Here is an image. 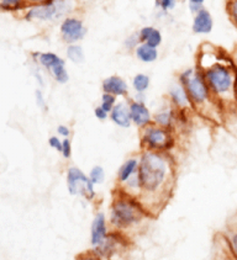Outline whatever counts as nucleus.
Here are the masks:
<instances>
[{
    "mask_svg": "<svg viewBox=\"0 0 237 260\" xmlns=\"http://www.w3.org/2000/svg\"><path fill=\"white\" fill-rule=\"evenodd\" d=\"M138 159L140 200L155 217L172 196L177 178V166L170 153L142 151Z\"/></svg>",
    "mask_w": 237,
    "mask_h": 260,
    "instance_id": "1",
    "label": "nucleus"
},
{
    "mask_svg": "<svg viewBox=\"0 0 237 260\" xmlns=\"http://www.w3.org/2000/svg\"><path fill=\"white\" fill-rule=\"evenodd\" d=\"M195 67L203 74L213 96L224 111L237 106V71L233 67L230 53L205 42L199 48Z\"/></svg>",
    "mask_w": 237,
    "mask_h": 260,
    "instance_id": "2",
    "label": "nucleus"
},
{
    "mask_svg": "<svg viewBox=\"0 0 237 260\" xmlns=\"http://www.w3.org/2000/svg\"><path fill=\"white\" fill-rule=\"evenodd\" d=\"M151 218H153L152 213L140 199L129 195L118 187L114 190L108 216L111 230L130 236V233L140 230Z\"/></svg>",
    "mask_w": 237,
    "mask_h": 260,
    "instance_id": "3",
    "label": "nucleus"
},
{
    "mask_svg": "<svg viewBox=\"0 0 237 260\" xmlns=\"http://www.w3.org/2000/svg\"><path fill=\"white\" fill-rule=\"evenodd\" d=\"M178 83L186 89L193 111L198 112L212 122L222 123L224 110L213 96L203 74L198 68L189 67L182 71L178 76Z\"/></svg>",
    "mask_w": 237,
    "mask_h": 260,
    "instance_id": "4",
    "label": "nucleus"
},
{
    "mask_svg": "<svg viewBox=\"0 0 237 260\" xmlns=\"http://www.w3.org/2000/svg\"><path fill=\"white\" fill-rule=\"evenodd\" d=\"M177 132L151 123L141 129L140 146L142 151L170 153L177 147Z\"/></svg>",
    "mask_w": 237,
    "mask_h": 260,
    "instance_id": "5",
    "label": "nucleus"
},
{
    "mask_svg": "<svg viewBox=\"0 0 237 260\" xmlns=\"http://www.w3.org/2000/svg\"><path fill=\"white\" fill-rule=\"evenodd\" d=\"M131 247V238L126 233L111 230L108 237L98 247L92 248V252L102 260H121L124 254Z\"/></svg>",
    "mask_w": 237,
    "mask_h": 260,
    "instance_id": "6",
    "label": "nucleus"
},
{
    "mask_svg": "<svg viewBox=\"0 0 237 260\" xmlns=\"http://www.w3.org/2000/svg\"><path fill=\"white\" fill-rule=\"evenodd\" d=\"M76 7L74 0H50L45 4L34 5L26 14L27 20L53 21L67 15Z\"/></svg>",
    "mask_w": 237,
    "mask_h": 260,
    "instance_id": "7",
    "label": "nucleus"
},
{
    "mask_svg": "<svg viewBox=\"0 0 237 260\" xmlns=\"http://www.w3.org/2000/svg\"><path fill=\"white\" fill-rule=\"evenodd\" d=\"M66 185L69 195L82 196L86 201H94L97 198L95 185L92 183L88 174L76 166H71L67 169Z\"/></svg>",
    "mask_w": 237,
    "mask_h": 260,
    "instance_id": "8",
    "label": "nucleus"
},
{
    "mask_svg": "<svg viewBox=\"0 0 237 260\" xmlns=\"http://www.w3.org/2000/svg\"><path fill=\"white\" fill-rule=\"evenodd\" d=\"M60 34L63 42L68 45H74L82 41L86 35L84 22L76 16L65 17L60 26Z\"/></svg>",
    "mask_w": 237,
    "mask_h": 260,
    "instance_id": "9",
    "label": "nucleus"
},
{
    "mask_svg": "<svg viewBox=\"0 0 237 260\" xmlns=\"http://www.w3.org/2000/svg\"><path fill=\"white\" fill-rule=\"evenodd\" d=\"M129 109L132 125H135L137 128L142 129L153 123V114L144 101L136 100L132 98L131 100H129Z\"/></svg>",
    "mask_w": 237,
    "mask_h": 260,
    "instance_id": "10",
    "label": "nucleus"
},
{
    "mask_svg": "<svg viewBox=\"0 0 237 260\" xmlns=\"http://www.w3.org/2000/svg\"><path fill=\"white\" fill-rule=\"evenodd\" d=\"M110 224H109L108 216L104 212H98L93 217L91 224V233H89V243L92 248L98 247L104 239L110 233Z\"/></svg>",
    "mask_w": 237,
    "mask_h": 260,
    "instance_id": "11",
    "label": "nucleus"
},
{
    "mask_svg": "<svg viewBox=\"0 0 237 260\" xmlns=\"http://www.w3.org/2000/svg\"><path fill=\"white\" fill-rule=\"evenodd\" d=\"M167 96H168V103L177 110H190L192 109V104H190L189 98L184 89L183 85H181L179 83H173L169 86L168 91H167Z\"/></svg>",
    "mask_w": 237,
    "mask_h": 260,
    "instance_id": "12",
    "label": "nucleus"
},
{
    "mask_svg": "<svg viewBox=\"0 0 237 260\" xmlns=\"http://www.w3.org/2000/svg\"><path fill=\"white\" fill-rule=\"evenodd\" d=\"M153 123L177 132V110L168 104L153 114Z\"/></svg>",
    "mask_w": 237,
    "mask_h": 260,
    "instance_id": "13",
    "label": "nucleus"
},
{
    "mask_svg": "<svg viewBox=\"0 0 237 260\" xmlns=\"http://www.w3.org/2000/svg\"><path fill=\"white\" fill-rule=\"evenodd\" d=\"M102 89L103 92H108L116 98H126L129 95V84L123 77L116 74L106 77L102 83Z\"/></svg>",
    "mask_w": 237,
    "mask_h": 260,
    "instance_id": "14",
    "label": "nucleus"
},
{
    "mask_svg": "<svg viewBox=\"0 0 237 260\" xmlns=\"http://www.w3.org/2000/svg\"><path fill=\"white\" fill-rule=\"evenodd\" d=\"M109 118H110L114 125L120 127V128H130L132 126V122L131 117H130L129 101H117L116 105L111 110Z\"/></svg>",
    "mask_w": 237,
    "mask_h": 260,
    "instance_id": "15",
    "label": "nucleus"
},
{
    "mask_svg": "<svg viewBox=\"0 0 237 260\" xmlns=\"http://www.w3.org/2000/svg\"><path fill=\"white\" fill-rule=\"evenodd\" d=\"M214 28V19L206 9H201L194 15L192 30L195 35H209Z\"/></svg>",
    "mask_w": 237,
    "mask_h": 260,
    "instance_id": "16",
    "label": "nucleus"
},
{
    "mask_svg": "<svg viewBox=\"0 0 237 260\" xmlns=\"http://www.w3.org/2000/svg\"><path fill=\"white\" fill-rule=\"evenodd\" d=\"M138 166H140V159L138 157H130L124 161L120 166V168L117 169L116 174V181L117 186L125 184L127 180L135 176L138 173Z\"/></svg>",
    "mask_w": 237,
    "mask_h": 260,
    "instance_id": "17",
    "label": "nucleus"
},
{
    "mask_svg": "<svg viewBox=\"0 0 237 260\" xmlns=\"http://www.w3.org/2000/svg\"><path fill=\"white\" fill-rule=\"evenodd\" d=\"M137 35L141 43L150 46V47L157 48V50L163 41L162 32L155 26H143L142 28H140Z\"/></svg>",
    "mask_w": 237,
    "mask_h": 260,
    "instance_id": "18",
    "label": "nucleus"
},
{
    "mask_svg": "<svg viewBox=\"0 0 237 260\" xmlns=\"http://www.w3.org/2000/svg\"><path fill=\"white\" fill-rule=\"evenodd\" d=\"M33 56L34 58L37 60V63H39L42 68L47 69L48 72H50L52 68L56 67V66L66 62L62 57H60L58 54L54 53V52H36Z\"/></svg>",
    "mask_w": 237,
    "mask_h": 260,
    "instance_id": "19",
    "label": "nucleus"
},
{
    "mask_svg": "<svg viewBox=\"0 0 237 260\" xmlns=\"http://www.w3.org/2000/svg\"><path fill=\"white\" fill-rule=\"evenodd\" d=\"M134 54L136 58L140 60L141 63H144V64L155 63L156 60L158 59V56H160L157 48L150 47V46L143 45V43H141V45L136 48Z\"/></svg>",
    "mask_w": 237,
    "mask_h": 260,
    "instance_id": "20",
    "label": "nucleus"
},
{
    "mask_svg": "<svg viewBox=\"0 0 237 260\" xmlns=\"http://www.w3.org/2000/svg\"><path fill=\"white\" fill-rule=\"evenodd\" d=\"M66 57L68 60H71L74 64H82L85 60L84 48L79 43H74V45H68L66 48Z\"/></svg>",
    "mask_w": 237,
    "mask_h": 260,
    "instance_id": "21",
    "label": "nucleus"
},
{
    "mask_svg": "<svg viewBox=\"0 0 237 260\" xmlns=\"http://www.w3.org/2000/svg\"><path fill=\"white\" fill-rule=\"evenodd\" d=\"M222 125L226 127L227 131L237 140V106L224 111Z\"/></svg>",
    "mask_w": 237,
    "mask_h": 260,
    "instance_id": "22",
    "label": "nucleus"
},
{
    "mask_svg": "<svg viewBox=\"0 0 237 260\" xmlns=\"http://www.w3.org/2000/svg\"><path fill=\"white\" fill-rule=\"evenodd\" d=\"M131 85L136 94H144L151 85V78L146 73H137L132 78Z\"/></svg>",
    "mask_w": 237,
    "mask_h": 260,
    "instance_id": "23",
    "label": "nucleus"
},
{
    "mask_svg": "<svg viewBox=\"0 0 237 260\" xmlns=\"http://www.w3.org/2000/svg\"><path fill=\"white\" fill-rule=\"evenodd\" d=\"M225 238H226V244L230 256L233 260H237V226L230 227Z\"/></svg>",
    "mask_w": 237,
    "mask_h": 260,
    "instance_id": "24",
    "label": "nucleus"
},
{
    "mask_svg": "<svg viewBox=\"0 0 237 260\" xmlns=\"http://www.w3.org/2000/svg\"><path fill=\"white\" fill-rule=\"evenodd\" d=\"M50 73L52 78H53L58 84H67L69 82V73L67 71V67H66V62L61 63V64L52 68Z\"/></svg>",
    "mask_w": 237,
    "mask_h": 260,
    "instance_id": "25",
    "label": "nucleus"
},
{
    "mask_svg": "<svg viewBox=\"0 0 237 260\" xmlns=\"http://www.w3.org/2000/svg\"><path fill=\"white\" fill-rule=\"evenodd\" d=\"M88 176L94 185H100L105 180V170L102 166H94L89 172Z\"/></svg>",
    "mask_w": 237,
    "mask_h": 260,
    "instance_id": "26",
    "label": "nucleus"
},
{
    "mask_svg": "<svg viewBox=\"0 0 237 260\" xmlns=\"http://www.w3.org/2000/svg\"><path fill=\"white\" fill-rule=\"evenodd\" d=\"M117 104V98L114 96V95L108 94V92H103L102 98H100V104L99 105L105 110L106 112L110 114L111 110L114 109V106Z\"/></svg>",
    "mask_w": 237,
    "mask_h": 260,
    "instance_id": "27",
    "label": "nucleus"
},
{
    "mask_svg": "<svg viewBox=\"0 0 237 260\" xmlns=\"http://www.w3.org/2000/svg\"><path fill=\"white\" fill-rule=\"evenodd\" d=\"M140 45L141 42H140V39H138L137 32L130 35L125 41H124V47H125V50L129 52H135L136 48H137Z\"/></svg>",
    "mask_w": 237,
    "mask_h": 260,
    "instance_id": "28",
    "label": "nucleus"
},
{
    "mask_svg": "<svg viewBox=\"0 0 237 260\" xmlns=\"http://www.w3.org/2000/svg\"><path fill=\"white\" fill-rule=\"evenodd\" d=\"M24 4V0H0V8L4 10H17Z\"/></svg>",
    "mask_w": 237,
    "mask_h": 260,
    "instance_id": "29",
    "label": "nucleus"
},
{
    "mask_svg": "<svg viewBox=\"0 0 237 260\" xmlns=\"http://www.w3.org/2000/svg\"><path fill=\"white\" fill-rule=\"evenodd\" d=\"M226 10L230 16V20L237 27V0H227Z\"/></svg>",
    "mask_w": 237,
    "mask_h": 260,
    "instance_id": "30",
    "label": "nucleus"
},
{
    "mask_svg": "<svg viewBox=\"0 0 237 260\" xmlns=\"http://www.w3.org/2000/svg\"><path fill=\"white\" fill-rule=\"evenodd\" d=\"M62 157L65 159H71L72 154H73V146H72L71 138H63L62 143V152H61Z\"/></svg>",
    "mask_w": 237,
    "mask_h": 260,
    "instance_id": "31",
    "label": "nucleus"
},
{
    "mask_svg": "<svg viewBox=\"0 0 237 260\" xmlns=\"http://www.w3.org/2000/svg\"><path fill=\"white\" fill-rule=\"evenodd\" d=\"M177 0H157V7L162 9V11H170L175 8Z\"/></svg>",
    "mask_w": 237,
    "mask_h": 260,
    "instance_id": "32",
    "label": "nucleus"
},
{
    "mask_svg": "<svg viewBox=\"0 0 237 260\" xmlns=\"http://www.w3.org/2000/svg\"><path fill=\"white\" fill-rule=\"evenodd\" d=\"M62 143L63 140H61L60 136H52V137H50V140H48V144H50L51 148L60 153L62 152Z\"/></svg>",
    "mask_w": 237,
    "mask_h": 260,
    "instance_id": "33",
    "label": "nucleus"
},
{
    "mask_svg": "<svg viewBox=\"0 0 237 260\" xmlns=\"http://www.w3.org/2000/svg\"><path fill=\"white\" fill-rule=\"evenodd\" d=\"M35 99H36V103L40 109H42L43 111L47 110V103H46L45 95H43V92L40 90V89H37V90L35 91Z\"/></svg>",
    "mask_w": 237,
    "mask_h": 260,
    "instance_id": "34",
    "label": "nucleus"
},
{
    "mask_svg": "<svg viewBox=\"0 0 237 260\" xmlns=\"http://www.w3.org/2000/svg\"><path fill=\"white\" fill-rule=\"evenodd\" d=\"M94 116L97 117V120H99V121H106L109 118V116H110V114H109V112H106L105 110L102 108V106L98 105L97 108L94 109Z\"/></svg>",
    "mask_w": 237,
    "mask_h": 260,
    "instance_id": "35",
    "label": "nucleus"
},
{
    "mask_svg": "<svg viewBox=\"0 0 237 260\" xmlns=\"http://www.w3.org/2000/svg\"><path fill=\"white\" fill-rule=\"evenodd\" d=\"M204 3H205V0H189L190 11H192V13L195 15L199 10H201V9H203Z\"/></svg>",
    "mask_w": 237,
    "mask_h": 260,
    "instance_id": "36",
    "label": "nucleus"
},
{
    "mask_svg": "<svg viewBox=\"0 0 237 260\" xmlns=\"http://www.w3.org/2000/svg\"><path fill=\"white\" fill-rule=\"evenodd\" d=\"M71 128L67 125H58L57 127V135L62 138H71Z\"/></svg>",
    "mask_w": 237,
    "mask_h": 260,
    "instance_id": "37",
    "label": "nucleus"
},
{
    "mask_svg": "<svg viewBox=\"0 0 237 260\" xmlns=\"http://www.w3.org/2000/svg\"><path fill=\"white\" fill-rule=\"evenodd\" d=\"M76 260H102V259H100L98 255H95L92 250H88V252L79 254Z\"/></svg>",
    "mask_w": 237,
    "mask_h": 260,
    "instance_id": "38",
    "label": "nucleus"
},
{
    "mask_svg": "<svg viewBox=\"0 0 237 260\" xmlns=\"http://www.w3.org/2000/svg\"><path fill=\"white\" fill-rule=\"evenodd\" d=\"M230 57H231V60H232L233 67H235V69L237 71V45L233 47V50L231 51Z\"/></svg>",
    "mask_w": 237,
    "mask_h": 260,
    "instance_id": "39",
    "label": "nucleus"
},
{
    "mask_svg": "<svg viewBox=\"0 0 237 260\" xmlns=\"http://www.w3.org/2000/svg\"><path fill=\"white\" fill-rule=\"evenodd\" d=\"M24 2L31 3V4L34 5H40V4H45V3L50 2V0H24Z\"/></svg>",
    "mask_w": 237,
    "mask_h": 260,
    "instance_id": "40",
    "label": "nucleus"
},
{
    "mask_svg": "<svg viewBox=\"0 0 237 260\" xmlns=\"http://www.w3.org/2000/svg\"><path fill=\"white\" fill-rule=\"evenodd\" d=\"M236 104H237V84H236Z\"/></svg>",
    "mask_w": 237,
    "mask_h": 260,
    "instance_id": "41",
    "label": "nucleus"
}]
</instances>
